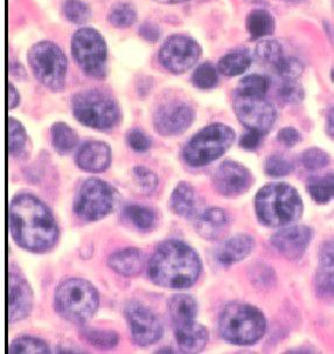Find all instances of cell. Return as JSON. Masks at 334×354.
Instances as JSON below:
<instances>
[{"instance_id":"cell-27","label":"cell","mask_w":334,"mask_h":354,"mask_svg":"<svg viewBox=\"0 0 334 354\" xmlns=\"http://www.w3.org/2000/svg\"><path fill=\"white\" fill-rule=\"evenodd\" d=\"M247 28L252 39L263 38L274 33L275 20L269 12L255 10L248 15Z\"/></svg>"},{"instance_id":"cell-17","label":"cell","mask_w":334,"mask_h":354,"mask_svg":"<svg viewBox=\"0 0 334 354\" xmlns=\"http://www.w3.org/2000/svg\"><path fill=\"white\" fill-rule=\"evenodd\" d=\"M312 239V230L306 226H293L275 234L271 241L289 260H299Z\"/></svg>"},{"instance_id":"cell-7","label":"cell","mask_w":334,"mask_h":354,"mask_svg":"<svg viewBox=\"0 0 334 354\" xmlns=\"http://www.w3.org/2000/svg\"><path fill=\"white\" fill-rule=\"evenodd\" d=\"M73 113L89 128L108 130L120 121V108L113 96L98 89L84 91L73 98Z\"/></svg>"},{"instance_id":"cell-37","label":"cell","mask_w":334,"mask_h":354,"mask_svg":"<svg viewBox=\"0 0 334 354\" xmlns=\"http://www.w3.org/2000/svg\"><path fill=\"white\" fill-rule=\"evenodd\" d=\"M82 335L89 343L100 348H113L120 342L118 335L111 331L84 330Z\"/></svg>"},{"instance_id":"cell-13","label":"cell","mask_w":334,"mask_h":354,"mask_svg":"<svg viewBox=\"0 0 334 354\" xmlns=\"http://www.w3.org/2000/svg\"><path fill=\"white\" fill-rule=\"evenodd\" d=\"M132 340L139 346H149L162 338L163 325L149 308L138 301H130L125 306Z\"/></svg>"},{"instance_id":"cell-20","label":"cell","mask_w":334,"mask_h":354,"mask_svg":"<svg viewBox=\"0 0 334 354\" xmlns=\"http://www.w3.org/2000/svg\"><path fill=\"white\" fill-rule=\"evenodd\" d=\"M254 247H255V241L252 236L245 234H239L236 236L230 239L228 241H225L220 247L216 259L222 266L239 263L250 255Z\"/></svg>"},{"instance_id":"cell-10","label":"cell","mask_w":334,"mask_h":354,"mask_svg":"<svg viewBox=\"0 0 334 354\" xmlns=\"http://www.w3.org/2000/svg\"><path fill=\"white\" fill-rule=\"evenodd\" d=\"M113 193L104 181L91 178L84 181L76 196L74 209L86 221H98L113 211Z\"/></svg>"},{"instance_id":"cell-4","label":"cell","mask_w":334,"mask_h":354,"mask_svg":"<svg viewBox=\"0 0 334 354\" xmlns=\"http://www.w3.org/2000/svg\"><path fill=\"white\" fill-rule=\"evenodd\" d=\"M266 318L255 306L232 303L222 311L219 328L222 338L235 345H252L266 332Z\"/></svg>"},{"instance_id":"cell-36","label":"cell","mask_w":334,"mask_h":354,"mask_svg":"<svg viewBox=\"0 0 334 354\" xmlns=\"http://www.w3.org/2000/svg\"><path fill=\"white\" fill-rule=\"evenodd\" d=\"M132 177L136 186L144 194L154 193L158 187V177L152 171L143 166H137L132 170Z\"/></svg>"},{"instance_id":"cell-3","label":"cell","mask_w":334,"mask_h":354,"mask_svg":"<svg viewBox=\"0 0 334 354\" xmlns=\"http://www.w3.org/2000/svg\"><path fill=\"white\" fill-rule=\"evenodd\" d=\"M256 214L268 227H283L296 223L303 214V201L293 186L284 183L268 184L255 199Z\"/></svg>"},{"instance_id":"cell-25","label":"cell","mask_w":334,"mask_h":354,"mask_svg":"<svg viewBox=\"0 0 334 354\" xmlns=\"http://www.w3.org/2000/svg\"><path fill=\"white\" fill-rule=\"evenodd\" d=\"M317 286L320 294L333 291V245L325 243L320 254V270L317 276Z\"/></svg>"},{"instance_id":"cell-43","label":"cell","mask_w":334,"mask_h":354,"mask_svg":"<svg viewBox=\"0 0 334 354\" xmlns=\"http://www.w3.org/2000/svg\"><path fill=\"white\" fill-rule=\"evenodd\" d=\"M279 96L289 104H298L304 98V91L296 81H286L279 89Z\"/></svg>"},{"instance_id":"cell-11","label":"cell","mask_w":334,"mask_h":354,"mask_svg":"<svg viewBox=\"0 0 334 354\" xmlns=\"http://www.w3.org/2000/svg\"><path fill=\"white\" fill-rule=\"evenodd\" d=\"M237 118L250 131L264 135L276 122V110L264 97L245 96L237 93L234 100Z\"/></svg>"},{"instance_id":"cell-40","label":"cell","mask_w":334,"mask_h":354,"mask_svg":"<svg viewBox=\"0 0 334 354\" xmlns=\"http://www.w3.org/2000/svg\"><path fill=\"white\" fill-rule=\"evenodd\" d=\"M256 54L263 62L276 64V62L283 57L282 46L274 40H266L259 42L256 48Z\"/></svg>"},{"instance_id":"cell-16","label":"cell","mask_w":334,"mask_h":354,"mask_svg":"<svg viewBox=\"0 0 334 354\" xmlns=\"http://www.w3.org/2000/svg\"><path fill=\"white\" fill-rule=\"evenodd\" d=\"M33 304V294L26 281L17 274L8 276V319L15 323L30 315Z\"/></svg>"},{"instance_id":"cell-42","label":"cell","mask_w":334,"mask_h":354,"mask_svg":"<svg viewBox=\"0 0 334 354\" xmlns=\"http://www.w3.org/2000/svg\"><path fill=\"white\" fill-rule=\"evenodd\" d=\"M293 165L289 160H286L283 157L279 156H271L266 160L264 164V170L269 176L272 177H283V176H288L291 174L293 171Z\"/></svg>"},{"instance_id":"cell-29","label":"cell","mask_w":334,"mask_h":354,"mask_svg":"<svg viewBox=\"0 0 334 354\" xmlns=\"http://www.w3.org/2000/svg\"><path fill=\"white\" fill-rule=\"evenodd\" d=\"M27 133L19 121L10 117L8 120V150L12 156H18L26 147Z\"/></svg>"},{"instance_id":"cell-32","label":"cell","mask_w":334,"mask_h":354,"mask_svg":"<svg viewBox=\"0 0 334 354\" xmlns=\"http://www.w3.org/2000/svg\"><path fill=\"white\" fill-rule=\"evenodd\" d=\"M269 88V81L264 76L254 75L245 76L240 81L239 94L245 96H255V97H264V95Z\"/></svg>"},{"instance_id":"cell-39","label":"cell","mask_w":334,"mask_h":354,"mask_svg":"<svg viewBox=\"0 0 334 354\" xmlns=\"http://www.w3.org/2000/svg\"><path fill=\"white\" fill-rule=\"evenodd\" d=\"M193 83L200 89H210L218 83V73L210 64H203L193 74Z\"/></svg>"},{"instance_id":"cell-1","label":"cell","mask_w":334,"mask_h":354,"mask_svg":"<svg viewBox=\"0 0 334 354\" xmlns=\"http://www.w3.org/2000/svg\"><path fill=\"white\" fill-rule=\"evenodd\" d=\"M10 227L15 241L30 252H48L59 239L57 221L48 207L30 194H19L12 200Z\"/></svg>"},{"instance_id":"cell-18","label":"cell","mask_w":334,"mask_h":354,"mask_svg":"<svg viewBox=\"0 0 334 354\" xmlns=\"http://www.w3.org/2000/svg\"><path fill=\"white\" fill-rule=\"evenodd\" d=\"M76 162L80 169L91 174L103 172L111 162V150L108 144L98 140L86 142L80 147L76 155Z\"/></svg>"},{"instance_id":"cell-24","label":"cell","mask_w":334,"mask_h":354,"mask_svg":"<svg viewBox=\"0 0 334 354\" xmlns=\"http://www.w3.org/2000/svg\"><path fill=\"white\" fill-rule=\"evenodd\" d=\"M169 316L174 328L191 324L196 322L198 306L194 298L189 295H176L169 301Z\"/></svg>"},{"instance_id":"cell-2","label":"cell","mask_w":334,"mask_h":354,"mask_svg":"<svg viewBox=\"0 0 334 354\" xmlns=\"http://www.w3.org/2000/svg\"><path fill=\"white\" fill-rule=\"evenodd\" d=\"M201 261L189 245L171 240L158 247L149 263L154 284L169 289H186L199 279Z\"/></svg>"},{"instance_id":"cell-8","label":"cell","mask_w":334,"mask_h":354,"mask_svg":"<svg viewBox=\"0 0 334 354\" xmlns=\"http://www.w3.org/2000/svg\"><path fill=\"white\" fill-rule=\"evenodd\" d=\"M28 62L35 77L54 91L64 89L67 59L62 49L52 41H40L30 49Z\"/></svg>"},{"instance_id":"cell-23","label":"cell","mask_w":334,"mask_h":354,"mask_svg":"<svg viewBox=\"0 0 334 354\" xmlns=\"http://www.w3.org/2000/svg\"><path fill=\"white\" fill-rule=\"evenodd\" d=\"M171 207L181 218H192L199 207V198L196 189L188 183H180L171 196Z\"/></svg>"},{"instance_id":"cell-6","label":"cell","mask_w":334,"mask_h":354,"mask_svg":"<svg viewBox=\"0 0 334 354\" xmlns=\"http://www.w3.org/2000/svg\"><path fill=\"white\" fill-rule=\"evenodd\" d=\"M235 132L227 125H208L193 136L184 149L185 162L188 165H208L220 158L233 145Z\"/></svg>"},{"instance_id":"cell-30","label":"cell","mask_w":334,"mask_h":354,"mask_svg":"<svg viewBox=\"0 0 334 354\" xmlns=\"http://www.w3.org/2000/svg\"><path fill=\"white\" fill-rule=\"evenodd\" d=\"M308 192L318 204H327L333 196L332 174L323 178H315L308 183Z\"/></svg>"},{"instance_id":"cell-5","label":"cell","mask_w":334,"mask_h":354,"mask_svg":"<svg viewBox=\"0 0 334 354\" xmlns=\"http://www.w3.org/2000/svg\"><path fill=\"white\" fill-rule=\"evenodd\" d=\"M57 313L74 324H84L98 311V290L86 279H71L57 286L54 296Z\"/></svg>"},{"instance_id":"cell-50","label":"cell","mask_w":334,"mask_h":354,"mask_svg":"<svg viewBox=\"0 0 334 354\" xmlns=\"http://www.w3.org/2000/svg\"><path fill=\"white\" fill-rule=\"evenodd\" d=\"M328 124H330V130H328V132H330L331 136L333 135V113H332V111H331L330 113V121H328Z\"/></svg>"},{"instance_id":"cell-15","label":"cell","mask_w":334,"mask_h":354,"mask_svg":"<svg viewBox=\"0 0 334 354\" xmlns=\"http://www.w3.org/2000/svg\"><path fill=\"white\" fill-rule=\"evenodd\" d=\"M214 186L222 196H235L245 192L252 184V174L236 162H225L214 174Z\"/></svg>"},{"instance_id":"cell-28","label":"cell","mask_w":334,"mask_h":354,"mask_svg":"<svg viewBox=\"0 0 334 354\" xmlns=\"http://www.w3.org/2000/svg\"><path fill=\"white\" fill-rule=\"evenodd\" d=\"M252 64V57L245 50H236L227 54L219 62L220 72L225 76L240 75L245 72Z\"/></svg>"},{"instance_id":"cell-41","label":"cell","mask_w":334,"mask_h":354,"mask_svg":"<svg viewBox=\"0 0 334 354\" xmlns=\"http://www.w3.org/2000/svg\"><path fill=\"white\" fill-rule=\"evenodd\" d=\"M328 160H330V157H328L326 152H324L323 150L317 149V147L308 149L301 156L303 165L308 170H319V169H323V167H325L328 164Z\"/></svg>"},{"instance_id":"cell-19","label":"cell","mask_w":334,"mask_h":354,"mask_svg":"<svg viewBox=\"0 0 334 354\" xmlns=\"http://www.w3.org/2000/svg\"><path fill=\"white\" fill-rule=\"evenodd\" d=\"M230 226V216L221 208H208L196 221V230L200 236L210 241H216L223 236Z\"/></svg>"},{"instance_id":"cell-38","label":"cell","mask_w":334,"mask_h":354,"mask_svg":"<svg viewBox=\"0 0 334 354\" xmlns=\"http://www.w3.org/2000/svg\"><path fill=\"white\" fill-rule=\"evenodd\" d=\"M64 15L72 23H86L91 18V12L89 6L81 0H67L64 4Z\"/></svg>"},{"instance_id":"cell-22","label":"cell","mask_w":334,"mask_h":354,"mask_svg":"<svg viewBox=\"0 0 334 354\" xmlns=\"http://www.w3.org/2000/svg\"><path fill=\"white\" fill-rule=\"evenodd\" d=\"M176 339L183 352H199L206 346L208 332L196 322L174 328Z\"/></svg>"},{"instance_id":"cell-26","label":"cell","mask_w":334,"mask_h":354,"mask_svg":"<svg viewBox=\"0 0 334 354\" xmlns=\"http://www.w3.org/2000/svg\"><path fill=\"white\" fill-rule=\"evenodd\" d=\"M52 144L54 149L61 153H71L79 143V136L69 125L57 122L52 127Z\"/></svg>"},{"instance_id":"cell-47","label":"cell","mask_w":334,"mask_h":354,"mask_svg":"<svg viewBox=\"0 0 334 354\" xmlns=\"http://www.w3.org/2000/svg\"><path fill=\"white\" fill-rule=\"evenodd\" d=\"M139 35H142V38L145 39L147 41L154 42L157 41L160 37V32L154 24L147 23L140 27Z\"/></svg>"},{"instance_id":"cell-33","label":"cell","mask_w":334,"mask_h":354,"mask_svg":"<svg viewBox=\"0 0 334 354\" xmlns=\"http://www.w3.org/2000/svg\"><path fill=\"white\" fill-rule=\"evenodd\" d=\"M10 353H47L48 346L45 342L33 337H20L13 340L8 348Z\"/></svg>"},{"instance_id":"cell-45","label":"cell","mask_w":334,"mask_h":354,"mask_svg":"<svg viewBox=\"0 0 334 354\" xmlns=\"http://www.w3.org/2000/svg\"><path fill=\"white\" fill-rule=\"evenodd\" d=\"M278 140L281 143L284 144L286 147H295L299 140H301V135L297 131L296 129L284 128L278 133Z\"/></svg>"},{"instance_id":"cell-12","label":"cell","mask_w":334,"mask_h":354,"mask_svg":"<svg viewBox=\"0 0 334 354\" xmlns=\"http://www.w3.org/2000/svg\"><path fill=\"white\" fill-rule=\"evenodd\" d=\"M201 47L185 35H172L162 46L159 60L169 72L180 74L187 72L199 60Z\"/></svg>"},{"instance_id":"cell-21","label":"cell","mask_w":334,"mask_h":354,"mask_svg":"<svg viewBox=\"0 0 334 354\" xmlns=\"http://www.w3.org/2000/svg\"><path fill=\"white\" fill-rule=\"evenodd\" d=\"M108 262L113 270L120 275L130 277L138 275L139 272L143 270L145 257L139 249L125 248L113 252Z\"/></svg>"},{"instance_id":"cell-44","label":"cell","mask_w":334,"mask_h":354,"mask_svg":"<svg viewBox=\"0 0 334 354\" xmlns=\"http://www.w3.org/2000/svg\"><path fill=\"white\" fill-rule=\"evenodd\" d=\"M129 145L136 152H147L151 147V140L143 131L132 130L128 135Z\"/></svg>"},{"instance_id":"cell-14","label":"cell","mask_w":334,"mask_h":354,"mask_svg":"<svg viewBox=\"0 0 334 354\" xmlns=\"http://www.w3.org/2000/svg\"><path fill=\"white\" fill-rule=\"evenodd\" d=\"M194 110L183 101H172L159 106L154 116V129L163 136L179 135L189 128Z\"/></svg>"},{"instance_id":"cell-51","label":"cell","mask_w":334,"mask_h":354,"mask_svg":"<svg viewBox=\"0 0 334 354\" xmlns=\"http://www.w3.org/2000/svg\"><path fill=\"white\" fill-rule=\"evenodd\" d=\"M290 1H298V0H290Z\"/></svg>"},{"instance_id":"cell-35","label":"cell","mask_w":334,"mask_h":354,"mask_svg":"<svg viewBox=\"0 0 334 354\" xmlns=\"http://www.w3.org/2000/svg\"><path fill=\"white\" fill-rule=\"evenodd\" d=\"M275 68L284 81H296L304 71L301 61L293 57H281L275 64Z\"/></svg>"},{"instance_id":"cell-34","label":"cell","mask_w":334,"mask_h":354,"mask_svg":"<svg viewBox=\"0 0 334 354\" xmlns=\"http://www.w3.org/2000/svg\"><path fill=\"white\" fill-rule=\"evenodd\" d=\"M137 19V12L132 5L127 3H120L115 5L109 13V21L113 26L123 27L131 26Z\"/></svg>"},{"instance_id":"cell-9","label":"cell","mask_w":334,"mask_h":354,"mask_svg":"<svg viewBox=\"0 0 334 354\" xmlns=\"http://www.w3.org/2000/svg\"><path fill=\"white\" fill-rule=\"evenodd\" d=\"M73 55L83 72L93 77L104 75L106 45L104 39L94 28H81L72 40Z\"/></svg>"},{"instance_id":"cell-48","label":"cell","mask_w":334,"mask_h":354,"mask_svg":"<svg viewBox=\"0 0 334 354\" xmlns=\"http://www.w3.org/2000/svg\"><path fill=\"white\" fill-rule=\"evenodd\" d=\"M8 109H15V106H19V93L17 91L12 83H8Z\"/></svg>"},{"instance_id":"cell-46","label":"cell","mask_w":334,"mask_h":354,"mask_svg":"<svg viewBox=\"0 0 334 354\" xmlns=\"http://www.w3.org/2000/svg\"><path fill=\"white\" fill-rule=\"evenodd\" d=\"M262 140V135L259 132L250 131L244 133L243 137L241 138L240 145L243 147L244 150H255L259 147Z\"/></svg>"},{"instance_id":"cell-31","label":"cell","mask_w":334,"mask_h":354,"mask_svg":"<svg viewBox=\"0 0 334 354\" xmlns=\"http://www.w3.org/2000/svg\"><path fill=\"white\" fill-rule=\"evenodd\" d=\"M125 215L139 230H150L156 223V214L149 207L139 205H129L125 207Z\"/></svg>"},{"instance_id":"cell-49","label":"cell","mask_w":334,"mask_h":354,"mask_svg":"<svg viewBox=\"0 0 334 354\" xmlns=\"http://www.w3.org/2000/svg\"><path fill=\"white\" fill-rule=\"evenodd\" d=\"M158 3H163V4H176V3H181L185 0H156Z\"/></svg>"}]
</instances>
